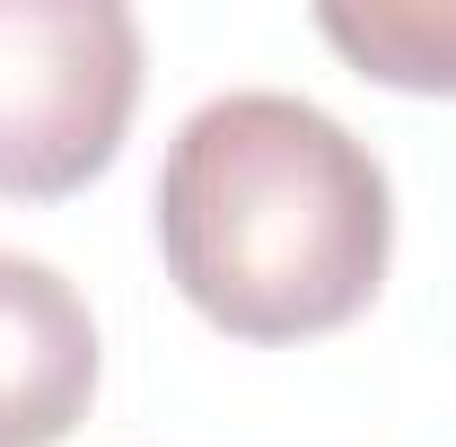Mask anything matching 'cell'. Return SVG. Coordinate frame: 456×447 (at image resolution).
Masks as SVG:
<instances>
[{
	"instance_id": "277c9868",
	"label": "cell",
	"mask_w": 456,
	"mask_h": 447,
	"mask_svg": "<svg viewBox=\"0 0 456 447\" xmlns=\"http://www.w3.org/2000/svg\"><path fill=\"white\" fill-rule=\"evenodd\" d=\"M316 36L395 97H456V0H325Z\"/></svg>"
},
{
	"instance_id": "7a4b0ae2",
	"label": "cell",
	"mask_w": 456,
	"mask_h": 447,
	"mask_svg": "<svg viewBox=\"0 0 456 447\" xmlns=\"http://www.w3.org/2000/svg\"><path fill=\"white\" fill-rule=\"evenodd\" d=\"M141 106V18L123 0H0V193L97 184Z\"/></svg>"
},
{
	"instance_id": "3957f363",
	"label": "cell",
	"mask_w": 456,
	"mask_h": 447,
	"mask_svg": "<svg viewBox=\"0 0 456 447\" xmlns=\"http://www.w3.org/2000/svg\"><path fill=\"white\" fill-rule=\"evenodd\" d=\"M97 316L45 255L0 246V447H61L97 403Z\"/></svg>"
},
{
	"instance_id": "6da1fadb",
	"label": "cell",
	"mask_w": 456,
	"mask_h": 447,
	"mask_svg": "<svg viewBox=\"0 0 456 447\" xmlns=\"http://www.w3.org/2000/svg\"><path fill=\"white\" fill-rule=\"evenodd\" d=\"M159 255L202 325L237 342H316L378 298L395 184L325 106L289 88H228L167 141Z\"/></svg>"
}]
</instances>
